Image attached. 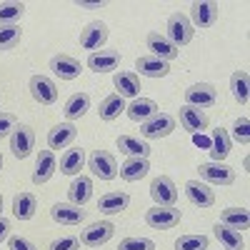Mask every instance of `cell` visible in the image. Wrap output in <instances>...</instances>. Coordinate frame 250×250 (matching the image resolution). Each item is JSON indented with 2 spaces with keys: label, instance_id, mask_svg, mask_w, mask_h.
<instances>
[{
  "label": "cell",
  "instance_id": "32",
  "mask_svg": "<svg viewBox=\"0 0 250 250\" xmlns=\"http://www.w3.org/2000/svg\"><path fill=\"white\" fill-rule=\"evenodd\" d=\"M38 210V198L33 193H18L13 198V215L18 220H30Z\"/></svg>",
  "mask_w": 250,
  "mask_h": 250
},
{
  "label": "cell",
  "instance_id": "41",
  "mask_svg": "<svg viewBox=\"0 0 250 250\" xmlns=\"http://www.w3.org/2000/svg\"><path fill=\"white\" fill-rule=\"evenodd\" d=\"M50 250H80V238L75 235H62L50 243Z\"/></svg>",
  "mask_w": 250,
  "mask_h": 250
},
{
  "label": "cell",
  "instance_id": "10",
  "mask_svg": "<svg viewBox=\"0 0 250 250\" xmlns=\"http://www.w3.org/2000/svg\"><path fill=\"white\" fill-rule=\"evenodd\" d=\"M35 148V133L30 125H18V128L10 133V150L18 160H25Z\"/></svg>",
  "mask_w": 250,
  "mask_h": 250
},
{
  "label": "cell",
  "instance_id": "27",
  "mask_svg": "<svg viewBox=\"0 0 250 250\" xmlns=\"http://www.w3.org/2000/svg\"><path fill=\"white\" fill-rule=\"evenodd\" d=\"M88 110H90V95H88V93H73V95L65 100V105H62V113H65L68 123L80 120Z\"/></svg>",
  "mask_w": 250,
  "mask_h": 250
},
{
  "label": "cell",
  "instance_id": "42",
  "mask_svg": "<svg viewBox=\"0 0 250 250\" xmlns=\"http://www.w3.org/2000/svg\"><path fill=\"white\" fill-rule=\"evenodd\" d=\"M15 128H18V118L13 113H0V138H10Z\"/></svg>",
  "mask_w": 250,
  "mask_h": 250
},
{
  "label": "cell",
  "instance_id": "36",
  "mask_svg": "<svg viewBox=\"0 0 250 250\" xmlns=\"http://www.w3.org/2000/svg\"><path fill=\"white\" fill-rule=\"evenodd\" d=\"M25 15L23 3H0V25H18V20Z\"/></svg>",
  "mask_w": 250,
  "mask_h": 250
},
{
  "label": "cell",
  "instance_id": "13",
  "mask_svg": "<svg viewBox=\"0 0 250 250\" xmlns=\"http://www.w3.org/2000/svg\"><path fill=\"white\" fill-rule=\"evenodd\" d=\"M185 198L195 208H213L215 205V190H210V185L203 180H188L185 183Z\"/></svg>",
  "mask_w": 250,
  "mask_h": 250
},
{
  "label": "cell",
  "instance_id": "29",
  "mask_svg": "<svg viewBox=\"0 0 250 250\" xmlns=\"http://www.w3.org/2000/svg\"><path fill=\"white\" fill-rule=\"evenodd\" d=\"M213 235L218 238V243H220L225 250H245V240H243L240 230H233V228H228V225H223V223H215Z\"/></svg>",
  "mask_w": 250,
  "mask_h": 250
},
{
  "label": "cell",
  "instance_id": "34",
  "mask_svg": "<svg viewBox=\"0 0 250 250\" xmlns=\"http://www.w3.org/2000/svg\"><path fill=\"white\" fill-rule=\"evenodd\" d=\"M220 223L233 228V230H245V228L250 225V213L245 210V208H225L223 215H220Z\"/></svg>",
  "mask_w": 250,
  "mask_h": 250
},
{
  "label": "cell",
  "instance_id": "8",
  "mask_svg": "<svg viewBox=\"0 0 250 250\" xmlns=\"http://www.w3.org/2000/svg\"><path fill=\"white\" fill-rule=\"evenodd\" d=\"M198 175L203 183H210V185H233L235 183V170L225 163H203L198 168Z\"/></svg>",
  "mask_w": 250,
  "mask_h": 250
},
{
  "label": "cell",
  "instance_id": "37",
  "mask_svg": "<svg viewBox=\"0 0 250 250\" xmlns=\"http://www.w3.org/2000/svg\"><path fill=\"white\" fill-rule=\"evenodd\" d=\"M20 38H23L20 25H0V50H13Z\"/></svg>",
  "mask_w": 250,
  "mask_h": 250
},
{
  "label": "cell",
  "instance_id": "26",
  "mask_svg": "<svg viewBox=\"0 0 250 250\" xmlns=\"http://www.w3.org/2000/svg\"><path fill=\"white\" fill-rule=\"evenodd\" d=\"M68 198H70L73 205L83 208V205H85V203L93 198V178L78 175V178L70 183V188H68Z\"/></svg>",
  "mask_w": 250,
  "mask_h": 250
},
{
  "label": "cell",
  "instance_id": "16",
  "mask_svg": "<svg viewBox=\"0 0 250 250\" xmlns=\"http://www.w3.org/2000/svg\"><path fill=\"white\" fill-rule=\"evenodd\" d=\"M113 85H115V90H118V95H120L123 100H125V98H138L140 90H143L140 75H138L135 70H120V73H115Z\"/></svg>",
  "mask_w": 250,
  "mask_h": 250
},
{
  "label": "cell",
  "instance_id": "22",
  "mask_svg": "<svg viewBox=\"0 0 250 250\" xmlns=\"http://www.w3.org/2000/svg\"><path fill=\"white\" fill-rule=\"evenodd\" d=\"M78 138V128L73 123H60L48 133V148L50 150H62Z\"/></svg>",
  "mask_w": 250,
  "mask_h": 250
},
{
  "label": "cell",
  "instance_id": "46",
  "mask_svg": "<svg viewBox=\"0 0 250 250\" xmlns=\"http://www.w3.org/2000/svg\"><path fill=\"white\" fill-rule=\"evenodd\" d=\"M0 168H3V153H0Z\"/></svg>",
  "mask_w": 250,
  "mask_h": 250
},
{
  "label": "cell",
  "instance_id": "40",
  "mask_svg": "<svg viewBox=\"0 0 250 250\" xmlns=\"http://www.w3.org/2000/svg\"><path fill=\"white\" fill-rule=\"evenodd\" d=\"M118 250H155V243L150 238H138V235H130V238H123Z\"/></svg>",
  "mask_w": 250,
  "mask_h": 250
},
{
  "label": "cell",
  "instance_id": "15",
  "mask_svg": "<svg viewBox=\"0 0 250 250\" xmlns=\"http://www.w3.org/2000/svg\"><path fill=\"white\" fill-rule=\"evenodd\" d=\"M145 43H148V50L153 53V58H160V60H165V62H170V60H175V58L180 55V50H178L165 35H160L158 30L148 33Z\"/></svg>",
  "mask_w": 250,
  "mask_h": 250
},
{
  "label": "cell",
  "instance_id": "20",
  "mask_svg": "<svg viewBox=\"0 0 250 250\" xmlns=\"http://www.w3.org/2000/svg\"><path fill=\"white\" fill-rule=\"evenodd\" d=\"M120 65V53L118 50H95L88 55V68L93 73H113Z\"/></svg>",
  "mask_w": 250,
  "mask_h": 250
},
{
  "label": "cell",
  "instance_id": "38",
  "mask_svg": "<svg viewBox=\"0 0 250 250\" xmlns=\"http://www.w3.org/2000/svg\"><path fill=\"white\" fill-rule=\"evenodd\" d=\"M208 235H180L175 240V250H208Z\"/></svg>",
  "mask_w": 250,
  "mask_h": 250
},
{
  "label": "cell",
  "instance_id": "17",
  "mask_svg": "<svg viewBox=\"0 0 250 250\" xmlns=\"http://www.w3.org/2000/svg\"><path fill=\"white\" fill-rule=\"evenodd\" d=\"M50 218L58 223V225H80L85 220V210L73 203H55L50 208Z\"/></svg>",
  "mask_w": 250,
  "mask_h": 250
},
{
  "label": "cell",
  "instance_id": "25",
  "mask_svg": "<svg viewBox=\"0 0 250 250\" xmlns=\"http://www.w3.org/2000/svg\"><path fill=\"white\" fill-rule=\"evenodd\" d=\"M178 118H180L183 128L190 130V133H203V130L208 128V115H205V110H198V108H193V105H183L180 113H178Z\"/></svg>",
  "mask_w": 250,
  "mask_h": 250
},
{
  "label": "cell",
  "instance_id": "3",
  "mask_svg": "<svg viewBox=\"0 0 250 250\" xmlns=\"http://www.w3.org/2000/svg\"><path fill=\"white\" fill-rule=\"evenodd\" d=\"M193 33H195V30H193V23L188 20V15L173 13V15L168 18V35H165V38H168L178 50H180L183 45L190 43V40H193Z\"/></svg>",
  "mask_w": 250,
  "mask_h": 250
},
{
  "label": "cell",
  "instance_id": "24",
  "mask_svg": "<svg viewBox=\"0 0 250 250\" xmlns=\"http://www.w3.org/2000/svg\"><path fill=\"white\" fill-rule=\"evenodd\" d=\"M118 173H120L123 180L138 183V180H143L145 175L150 173V163H148V158H128V160H125L120 168H118Z\"/></svg>",
  "mask_w": 250,
  "mask_h": 250
},
{
  "label": "cell",
  "instance_id": "9",
  "mask_svg": "<svg viewBox=\"0 0 250 250\" xmlns=\"http://www.w3.org/2000/svg\"><path fill=\"white\" fill-rule=\"evenodd\" d=\"M105 43H108V25L103 23V20H93V23H88L80 30V48L95 53Z\"/></svg>",
  "mask_w": 250,
  "mask_h": 250
},
{
  "label": "cell",
  "instance_id": "11",
  "mask_svg": "<svg viewBox=\"0 0 250 250\" xmlns=\"http://www.w3.org/2000/svg\"><path fill=\"white\" fill-rule=\"evenodd\" d=\"M115 233V225L110 220H100V223H93L88 225L85 230L80 233V245H88V248H100L105 245Z\"/></svg>",
  "mask_w": 250,
  "mask_h": 250
},
{
  "label": "cell",
  "instance_id": "47",
  "mask_svg": "<svg viewBox=\"0 0 250 250\" xmlns=\"http://www.w3.org/2000/svg\"><path fill=\"white\" fill-rule=\"evenodd\" d=\"M0 210H3V195H0Z\"/></svg>",
  "mask_w": 250,
  "mask_h": 250
},
{
  "label": "cell",
  "instance_id": "39",
  "mask_svg": "<svg viewBox=\"0 0 250 250\" xmlns=\"http://www.w3.org/2000/svg\"><path fill=\"white\" fill-rule=\"evenodd\" d=\"M230 140H235L240 145H248L250 143V120H248V115L235 118V123H233V138Z\"/></svg>",
  "mask_w": 250,
  "mask_h": 250
},
{
  "label": "cell",
  "instance_id": "12",
  "mask_svg": "<svg viewBox=\"0 0 250 250\" xmlns=\"http://www.w3.org/2000/svg\"><path fill=\"white\" fill-rule=\"evenodd\" d=\"M150 198L155 200V205H175L178 203V188L173 183V178L168 175H158L150 183Z\"/></svg>",
  "mask_w": 250,
  "mask_h": 250
},
{
  "label": "cell",
  "instance_id": "19",
  "mask_svg": "<svg viewBox=\"0 0 250 250\" xmlns=\"http://www.w3.org/2000/svg\"><path fill=\"white\" fill-rule=\"evenodd\" d=\"M115 145H118V150L128 158H148L153 153L150 143L143 140V138H135V135H118Z\"/></svg>",
  "mask_w": 250,
  "mask_h": 250
},
{
  "label": "cell",
  "instance_id": "5",
  "mask_svg": "<svg viewBox=\"0 0 250 250\" xmlns=\"http://www.w3.org/2000/svg\"><path fill=\"white\" fill-rule=\"evenodd\" d=\"M88 168L100 180H113L118 175V160L108 150H93L90 158H88Z\"/></svg>",
  "mask_w": 250,
  "mask_h": 250
},
{
  "label": "cell",
  "instance_id": "45",
  "mask_svg": "<svg viewBox=\"0 0 250 250\" xmlns=\"http://www.w3.org/2000/svg\"><path fill=\"white\" fill-rule=\"evenodd\" d=\"M75 8H80V10H103L105 8V3H83V0H75Z\"/></svg>",
  "mask_w": 250,
  "mask_h": 250
},
{
  "label": "cell",
  "instance_id": "18",
  "mask_svg": "<svg viewBox=\"0 0 250 250\" xmlns=\"http://www.w3.org/2000/svg\"><path fill=\"white\" fill-rule=\"evenodd\" d=\"M158 103L153 98H133V103H128L125 105V113H128V118L133 123H145L158 115Z\"/></svg>",
  "mask_w": 250,
  "mask_h": 250
},
{
  "label": "cell",
  "instance_id": "21",
  "mask_svg": "<svg viewBox=\"0 0 250 250\" xmlns=\"http://www.w3.org/2000/svg\"><path fill=\"white\" fill-rule=\"evenodd\" d=\"M135 70L138 75H145V78H165V75H170V62L153 58V55H140L135 60Z\"/></svg>",
  "mask_w": 250,
  "mask_h": 250
},
{
  "label": "cell",
  "instance_id": "7",
  "mask_svg": "<svg viewBox=\"0 0 250 250\" xmlns=\"http://www.w3.org/2000/svg\"><path fill=\"white\" fill-rule=\"evenodd\" d=\"M218 103V90L210 85V83H195L185 90V105H193L198 110L213 108Z\"/></svg>",
  "mask_w": 250,
  "mask_h": 250
},
{
  "label": "cell",
  "instance_id": "30",
  "mask_svg": "<svg viewBox=\"0 0 250 250\" xmlns=\"http://www.w3.org/2000/svg\"><path fill=\"white\" fill-rule=\"evenodd\" d=\"M130 205V195L128 193H108V195H103L100 200H98V210L100 213H105V215H115V213H123L125 208Z\"/></svg>",
  "mask_w": 250,
  "mask_h": 250
},
{
  "label": "cell",
  "instance_id": "4",
  "mask_svg": "<svg viewBox=\"0 0 250 250\" xmlns=\"http://www.w3.org/2000/svg\"><path fill=\"white\" fill-rule=\"evenodd\" d=\"M218 15H220V5L215 3V0H195V3L190 5V23L208 30L213 28L218 23Z\"/></svg>",
  "mask_w": 250,
  "mask_h": 250
},
{
  "label": "cell",
  "instance_id": "28",
  "mask_svg": "<svg viewBox=\"0 0 250 250\" xmlns=\"http://www.w3.org/2000/svg\"><path fill=\"white\" fill-rule=\"evenodd\" d=\"M210 158L213 163H223L228 158V153H230V135H228V130L223 128V125H218V128L210 133Z\"/></svg>",
  "mask_w": 250,
  "mask_h": 250
},
{
  "label": "cell",
  "instance_id": "31",
  "mask_svg": "<svg viewBox=\"0 0 250 250\" xmlns=\"http://www.w3.org/2000/svg\"><path fill=\"white\" fill-rule=\"evenodd\" d=\"M230 93H233L238 105H248V100H250V75H248V70H235L230 75Z\"/></svg>",
  "mask_w": 250,
  "mask_h": 250
},
{
  "label": "cell",
  "instance_id": "23",
  "mask_svg": "<svg viewBox=\"0 0 250 250\" xmlns=\"http://www.w3.org/2000/svg\"><path fill=\"white\" fill-rule=\"evenodd\" d=\"M55 170H58V160H55L53 150H40L38 163H35V170H33V183H35V185L48 183Z\"/></svg>",
  "mask_w": 250,
  "mask_h": 250
},
{
  "label": "cell",
  "instance_id": "33",
  "mask_svg": "<svg viewBox=\"0 0 250 250\" xmlns=\"http://www.w3.org/2000/svg\"><path fill=\"white\" fill-rule=\"evenodd\" d=\"M85 165V150L80 148H70L65 150V155L60 158V173L62 175H78Z\"/></svg>",
  "mask_w": 250,
  "mask_h": 250
},
{
  "label": "cell",
  "instance_id": "14",
  "mask_svg": "<svg viewBox=\"0 0 250 250\" xmlns=\"http://www.w3.org/2000/svg\"><path fill=\"white\" fill-rule=\"evenodd\" d=\"M50 70H53L60 80H75V78L80 75L83 65H80L78 58H73V55H68V53H58V55L50 58Z\"/></svg>",
  "mask_w": 250,
  "mask_h": 250
},
{
  "label": "cell",
  "instance_id": "35",
  "mask_svg": "<svg viewBox=\"0 0 250 250\" xmlns=\"http://www.w3.org/2000/svg\"><path fill=\"white\" fill-rule=\"evenodd\" d=\"M125 110V100L118 95V93H113V95H108L105 100L100 103V108H98V115H100V120H105V123H110V120H115V118H120V113Z\"/></svg>",
  "mask_w": 250,
  "mask_h": 250
},
{
  "label": "cell",
  "instance_id": "6",
  "mask_svg": "<svg viewBox=\"0 0 250 250\" xmlns=\"http://www.w3.org/2000/svg\"><path fill=\"white\" fill-rule=\"evenodd\" d=\"M28 88H30L33 100L40 103V105H53V103H58V85L48 75H33L28 80Z\"/></svg>",
  "mask_w": 250,
  "mask_h": 250
},
{
  "label": "cell",
  "instance_id": "2",
  "mask_svg": "<svg viewBox=\"0 0 250 250\" xmlns=\"http://www.w3.org/2000/svg\"><path fill=\"white\" fill-rule=\"evenodd\" d=\"M175 130V118L168 113H158L155 118L140 123V138L143 140H160V138H168Z\"/></svg>",
  "mask_w": 250,
  "mask_h": 250
},
{
  "label": "cell",
  "instance_id": "43",
  "mask_svg": "<svg viewBox=\"0 0 250 250\" xmlns=\"http://www.w3.org/2000/svg\"><path fill=\"white\" fill-rule=\"evenodd\" d=\"M8 248L10 250H38V245L33 240L23 238V235H10L8 238Z\"/></svg>",
  "mask_w": 250,
  "mask_h": 250
},
{
  "label": "cell",
  "instance_id": "1",
  "mask_svg": "<svg viewBox=\"0 0 250 250\" xmlns=\"http://www.w3.org/2000/svg\"><path fill=\"white\" fill-rule=\"evenodd\" d=\"M183 213L175 205H153L148 213H145V223L150 228H158V230H170V228L180 225Z\"/></svg>",
  "mask_w": 250,
  "mask_h": 250
},
{
  "label": "cell",
  "instance_id": "44",
  "mask_svg": "<svg viewBox=\"0 0 250 250\" xmlns=\"http://www.w3.org/2000/svg\"><path fill=\"white\" fill-rule=\"evenodd\" d=\"M8 238H10V220L0 215V243L8 240Z\"/></svg>",
  "mask_w": 250,
  "mask_h": 250
}]
</instances>
